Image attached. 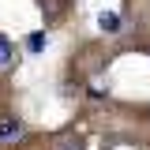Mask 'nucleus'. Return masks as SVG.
Listing matches in <instances>:
<instances>
[{
	"label": "nucleus",
	"mask_w": 150,
	"mask_h": 150,
	"mask_svg": "<svg viewBox=\"0 0 150 150\" xmlns=\"http://www.w3.org/2000/svg\"><path fill=\"white\" fill-rule=\"evenodd\" d=\"M11 64V45H8V38L0 34V68H8Z\"/></svg>",
	"instance_id": "7ed1b4c3"
},
{
	"label": "nucleus",
	"mask_w": 150,
	"mask_h": 150,
	"mask_svg": "<svg viewBox=\"0 0 150 150\" xmlns=\"http://www.w3.org/2000/svg\"><path fill=\"white\" fill-rule=\"evenodd\" d=\"M26 41H30V49H34V53H38V49L45 45V34H30V38H26Z\"/></svg>",
	"instance_id": "39448f33"
},
{
	"label": "nucleus",
	"mask_w": 150,
	"mask_h": 150,
	"mask_svg": "<svg viewBox=\"0 0 150 150\" xmlns=\"http://www.w3.org/2000/svg\"><path fill=\"white\" fill-rule=\"evenodd\" d=\"M120 23H116V15H101V30H116Z\"/></svg>",
	"instance_id": "20e7f679"
},
{
	"label": "nucleus",
	"mask_w": 150,
	"mask_h": 150,
	"mask_svg": "<svg viewBox=\"0 0 150 150\" xmlns=\"http://www.w3.org/2000/svg\"><path fill=\"white\" fill-rule=\"evenodd\" d=\"M23 135H26V128H23V120H15V116L0 120V146H11V143H23Z\"/></svg>",
	"instance_id": "f257e3e1"
},
{
	"label": "nucleus",
	"mask_w": 150,
	"mask_h": 150,
	"mask_svg": "<svg viewBox=\"0 0 150 150\" xmlns=\"http://www.w3.org/2000/svg\"><path fill=\"white\" fill-rule=\"evenodd\" d=\"M56 150H83V135H64L56 143Z\"/></svg>",
	"instance_id": "f03ea898"
}]
</instances>
